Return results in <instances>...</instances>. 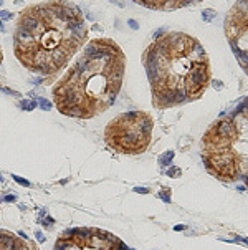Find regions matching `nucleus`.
I'll return each instance as SVG.
<instances>
[{"instance_id":"obj_1","label":"nucleus","mask_w":248,"mask_h":250,"mask_svg":"<svg viewBox=\"0 0 248 250\" xmlns=\"http://www.w3.org/2000/svg\"><path fill=\"white\" fill-rule=\"evenodd\" d=\"M88 42L81 8L68 0H46L18 13L13 51L23 68L55 80Z\"/></svg>"},{"instance_id":"obj_2","label":"nucleus","mask_w":248,"mask_h":250,"mask_svg":"<svg viewBox=\"0 0 248 250\" xmlns=\"http://www.w3.org/2000/svg\"><path fill=\"white\" fill-rule=\"evenodd\" d=\"M126 71V57L111 38L88 40L53 85V104L63 116L91 119L114 104Z\"/></svg>"},{"instance_id":"obj_3","label":"nucleus","mask_w":248,"mask_h":250,"mask_svg":"<svg viewBox=\"0 0 248 250\" xmlns=\"http://www.w3.org/2000/svg\"><path fill=\"white\" fill-rule=\"evenodd\" d=\"M142 65L157 109L198 100L212 81L202 43L184 32L157 33L142 53Z\"/></svg>"},{"instance_id":"obj_4","label":"nucleus","mask_w":248,"mask_h":250,"mask_svg":"<svg viewBox=\"0 0 248 250\" xmlns=\"http://www.w3.org/2000/svg\"><path fill=\"white\" fill-rule=\"evenodd\" d=\"M154 119L144 111H128L113 118L104 129V143L117 154H141L151 146Z\"/></svg>"},{"instance_id":"obj_5","label":"nucleus","mask_w":248,"mask_h":250,"mask_svg":"<svg viewBox=\"0 0 248 250\" xmlns=\"http://www.w3.org/2000/svg\"><path fill=\"white\" fill-rule=\"evenodd\" d=\"M205 169L222 182H237V161L232 146V129L228 116L218 118L205 131L200 144Z\"/></svg>"},{"instance_id":"obj_6","label":"nucleus","mask_w":248,"mask_h":250,"mask_svg":"<svg viewBox=\"0 0 248 250\" xmlns=\"http://www.w3.org/2000/svg\"><path fill=\"white\" fill-rule=\"evenodd\" d=\"M53 250H132L119 237L103 229L76 227L58 235Z\"/></svg>"},{"instance_id":"obj_7","label":"nucleus","mask_w":248,"mask_h":250,"mask_svg":"<svg viewBox=\"0 0 248 250\" xmlns=\"http://www.w3.org/2000/svg\"><path fill=\"white\" fill-rule=\"evenodd\" d=\"M225 33L235 58L248 75V0H237L225 20Z\"/></svg>"},{"instance_id":"obj_8","label":"nucleus","mask_w":248,"mask_h":250,"mask_svg":"<svg viewBox=\"0 0 248 250\" xmlns=\"http://www.w3.org/2000/svg\"><path fill=\"white\" fill-rule=\"evenodd\" d=\"M238 181L248 189V98L228 113Z\"/></svg>"},{"instance_id":"obj_9","label":"nucleus","mask_w":248,"mask_h":250,"mask_svg":"<svg viewBox=\"0 0 248 250\" xmlns=\"http://www.w3.org/2000/svg\"><path fill=\"white\" fill-rule=\"evenodd\" d=\"M0 250H36L35 243L30 242L23 232L17 234L0 229Z\"/></svg>"},{"instance_id":"obj_10","label":"nucleus","mask_w":248,"mask_h":250,"mask_svg":"<svg viewBox=\"0 0 248 250\" xmlns=\"http://www.w3.org/2000/svg\"><path fill=\"white\" fill-rule=\"evenodd\" d=\"M132 2L149 8V10L170 12V10H179V8L200 4L202 0H132Z\"/></svg>"},{"instance_id":"obj_11","label":"nucleus","mask_w":248,"mask_h":250,"mask_svg":"<svg viewBox=\"0 0 248 250\" xmlns=\"http://www.w3.org/2000/svg\"><path fill=\"white\" fill-rule=\"evenodd\" d=\"M36 106H38L36 100H22L20 101V108L23 111H33Z\"/></svg>"},{"instance_id":"obj_12","label":"nucleus","mask_w":248,"mask_h":250,"mask_svg":"<svg viewBox=\"0 0 248 250\" xmlns=\"http://www.w3.org/2000/svg\"><path fill=\"white\" fill-rule=\"evenodd\" d=\"M36 103H38V106L42 108L43 111H51L53 109V101L46 100V98H36Z\"/></svg>"},{"instance_id":"obj_13","label":"nucleus","mask_w":248,"mask_h":250,"mask_svg":"<svg viewBox=\"0 0 248 250\" xmlns=\"http://www.w3.org/2000/svg\"><path fill=\"white\" fill-rule=\"evenodd\" d=\"M172 157H174V153H166L162 157L159 159V162H160V166H166V164H169V161H172Z\"/></svg>"},{"instance_id":"obj_14","label":"nucleus","mask_w":248,"mask_h":250,"mask_svg":"<svg viewBox=\"0 0 248 250\" xmlns=\"http://www.w3.org/2000/svg\"><path fill=\"white\" fill-rule=\"evenodd\" d=\"M0 91H4V93H7V94H12V96L22 98V94L18 93V91H15V89H10V88H7V86H0Z\"/></svg>"},{"instance_id":"obj_15","label":"nucleus","mask_w":248,"mask_h":250,"mask_svg":"<svg viewBox=\"0 0 248 250\" xmlns=\"http://www.w3.org/2000/svg\"><path fill=\"white\" fill-rule=\"evenodd\" d=\"M13 181L15 182H18L20 186H23V187H30V182L27 181V179H23V177H20V176H13Z\"/></svg>"},{"instance_id":"obj_16","label":"nucleus","mask_w":248,"mask_h":250,"mask_svg":"<svg viewBox=\"0 0 248 250\" xmlns=\"http://www.w3.org/2000/svg\"><path fill=\"white\" fill-rule=\"evenodd\" d=\"M12 18H13V13L7 10H0V20H12Z\"/></svg>"},{"instance_id":"obj_17","label":"nucleus","mask_w":248,"mask_h":250,"mask_svg":"<svg viewBox=\"0 0 248 250\" xmlns=\"http://www.w3.org/2000/svg\"><path fill=\"white\" fill-rule=\"evenodd\" d=\"M213 17H215V12L213 10H203V18H205V22H210Z\"/></svg>"},{"instance_id":"obj_18","label":"nucleus","mask_w":248,"mask_h":250,"mask_svg":"<svg viewBox=\"0 0 248 250\" xmlns=\"http://www.w3.org/2000/svg\"><path fill=\"white\" fill-rule=\"evenodd\" d=\"M36 240H38L40 243H43V242H45V235H43L42 232H36Z\"/></svg>"},{"instance_id":"obj_19","label":"nucleus","mask_w":248,"mask_h":250,"mask_svg":"<svg viewBox=\"0 0 248 250\" xmlns=\"http://www.w3.org/2000/svg\"><path fill=\"white\" fill-rule=\"evenodd\" d=\"M4 200H5V202H15V200H17V197H15V196H7Z\"/></svg>"},{"instance_id":"obj_20","label":"nucleus","mask_w":248,"mask_h":250,"mask_svg":"<svg viewBox=\"0 0 248 250\" xmlns=\"http://www.w3.org/2000/svg\"><path fill=\"white\" fill-rule=\"evenodd\" d=\"M136 192H139V194H146L147 192V189H141V187H137V189H134Z\"/></svg>"},{"instance_id":"obj_21","label":"nucleus","mask_w":248,"mask_h":250,"mask_svg":"<svg viewBox=\"0 0 248 250\" xmlns=\"http://www.w3.org/2000/svg\"><path fill=\"white\" fill-rule=\"evenodd\" d=\"M129 25H131L132 28H137V23H136V22H132V20H129Z\"/></svg>"},{"instance_id":"obj_22","label":"nucleus","mask_w":248,"mask_h":250,"mask_svg":"<svg viewBox=\"0 0 248 250\" xmlns=\"http://www.w3.org/2000/svg\"><path fill=\"white\" fill-rule=\"evenodd\" d=\"M2 60H4V51H2V47H0V65H2Z\"/></svg>"},{"instance_id":"obj_23","label":"nucleus","mask_w":248,"mask_h":250,"mask_svg":"<svg viewBox=\"0 0 248 250\" xmlns=\"http://www.w3.org/2000/svg\"><path fill=\"white\" fill-rule=\"evenodd\" d=\"M2 4H4V0H0V5H2Z\"/></svg>"}]
</instances>
